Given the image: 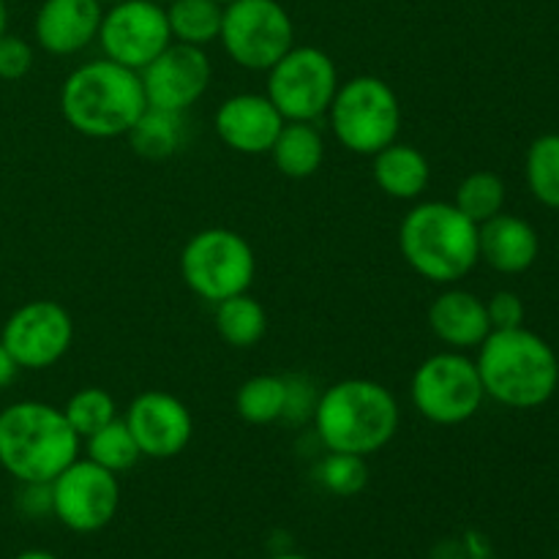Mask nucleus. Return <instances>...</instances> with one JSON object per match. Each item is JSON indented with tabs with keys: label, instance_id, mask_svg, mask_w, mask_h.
<instances>
[{
	"label": "nucleus",
	"instance_id": "1",
	"mask_svg": "<svg viewBox=\"0 0 559 559\" xmlns=\"http://www.w3.org/2000/svg\"><path fill=\"white\" fill-rule=\"evenodd\" d=\"M311 424L325 451L369 459L391 445L402 409L382 382L349 377L320 391Z\"/></svg>",
	"mask_w": 559,
	"mask_h": 559
},
{
	"label": "nucleus",
	"instance_id": "2",
	"mask_svg": "<svg viewBox=\"0 0 559 559\" xmlns=\"http://www.w3.org/2000/svg\"><path fill=\"white\" fill-rule=\"evenodd\" d=\"M145 109L140 71L107 58L76 66L60 87V115L87 140L126 136Z\"/></svg>",
	"mask_w": 559,
	"mask_h": 559
},
{
	"label": "nucleus",
	"instance_id": "3",
	"mask_svg": "<svg viewBox=\"0 0 559 559\" xmlns=\"http://www.w3.org/2000/svg\"><path fill=\"white\" fill-rule=\"evenodd\" d=\"M486 399L511 409H538L557 393L559 360L551 344L527 328L491 331L478 347Z\"/></svg>",
	"mask_w": 559,
	"mask_h": 559
},
{
	"label": "nucleus",
	"instance_id": "4",
	"mask_svg": "<svg viewBox=\"0 0 559 559\" xmlns=\"http://www.w3.org/2000/svg\"><path fill=\"white\" fill-rule=\"evenodd\" d=\"M399 251L420 278L453 287L480 262L478 224L453 202H418L399 224Z\"/></svg>",
	"mask_w": 559,
	"mask_h": 559
},
{
	"label": "nucleus",
	"instance_id": "5",
	"mask_svg": "<svg viewBox=\"0 0 559 559\" xmlns=\"http://www.w3.org/2000/svg\"><path fill=\"white\" fill-rule=\"evenodd\" d=\"M80 448L82 440L55 404L25 399L0 413V467L16 484H52Z\"/></svg>",
	"mask_w": 559,
	"mask_h": 559
},
{
	"label": "nucleus",
	"instance_id": "6",
	"mask_svg": "<svg viewBox=\"0 0 559 559\" xmlns=\"http://www.w3.org/2000/svg\"><path fill=\"white\" fill-rule=\"evenodd\" d=\"M325 118L344 151L355 156H374L399 140L402 104L385 80L360 74L338 85Z\"/></svg>",
	"mask_w": 559,
	"mask_h": 559
},
{
	"label": "nucleus",
	"instance_id": "7",
	"mask_svg": "<svg viewBox=\"0 0 559 559\" xmlns=\"http://www.w3.org/2000/svg\"><path fill=\"white\" fill-rule=\"evenodd\" d=\"M180 278L205 304L249 293L257 278V254L249 240L227 227L200 229L180 251Z\"/></svg>",
	"mask_w": 559,
	"mask_h": 559
},
{
	"label": "nucleus",
	"instance_id": "8",
	"mask_svg": "<svg viewBox=\"0 0 559 559\" xmlns=\"http://www.w3.org/2000/svg\"><path fill=\"white\" fill-rule=\"evenodd\" d=\"M409 396L420 418L435 426L467 424L486 402L478 366L456 349H442L420 360L409 382Z\"/></svg>",
	"mask_w": 559,
	"mask_h": 559
},
{
	"label": "nucleus",
	"instance_id": "9",
	"mask_svg": "<svg viewBox=\"0 0 559 559\" xmlns=\"http://www.w3.org/2000/svg\"><path fill=\"white\" fill-rule=\"evenodd\" d=\"M338 85V69L331 55L300 44L267 69L265 96L284 120L317 123L331 109Z\"/></svg>",
	"mask_w": 559,
	"mask_h": 559
},
{
	"label": "nucleus",
	"instance_id": "10",
	"mask_svg": "<svg viewBox=\"0 0 559 559\" xmlns=\"http://www.w3.org/2000/svg\"><path fill=\"white\" fill-rule=\"evenodd\" d=\"M224 52L246 71H267L295 47V25L278 0H233L224 5Z\"/></svg>",
	"mask_w": 559,
	"mask_h": 559
},
{
	"label": "nucleus",
	"instance_id": "11",
	"mask_svg": "<svg viewBox=\"0 0 559 559\" xmlns=\"http://www.w3.org/2000/svg\"><path fill=\"white\" fill-rule=\"evenodd\" d=\"M96 41L107 60L142 71L173 44L167 9L156 0H120L104 9Z\"/></svg>",
	"mask_w": 559,
	"mask_h": 559
},
{
	"label": "nucleus",
	"instance_id": "12",
	"mask_svg": "<svg viewBox=\"0 0 559 559\" xmlns=\"http://www.w3.org/2000/svg\"><path fill=\"white\" fill-rule=\"evenodd\" d=\"M49 495L52 516L80 535L107 527L120 508L118 475L80 456L49 484Z\"/></svg>",
	"mask_w": 559,
	"mask_h": 559
},
{
	"label": "nucleus",
	"instance_id": "13",
	"mask_svg": "<svg viewBox=\"0 0 559 559\" xmlns=\"http://www.w3.org/2000/svg\"><path fill=\"white\" fill-rule=\"evenodd\" d=\"M0 342L14 355L20 369L44 371L71 349L74 320L58 300H27L5 320Z\"/></svg>",
	"mask_w": 559,
	"mask_h": 559
},
{
	"label": "nucleus",
	"instance_id": "14",
	"mask_svg": "<svg viewBox=\"0 0 559 559\" xmlns=\"http://www.w3.org/2000/svg\"><path fill=\"white\" fill-rule=\"evenodd\" d=\"M140 80L147 107L183 115L205 96L213 80V66L205 49L173 41L140 71Z\"/></svg>",
	"mask_w": 559,
	"mask_h": 559
},
{
	"label": "nucleus",
	"instance_id": "15",
	"mask_svg": "<svg viewBox=\"0 0 559 559\" xmlns=\"http://www.w3.org/2000/svg\"><path fill=\"white\" fill-rule=\"evenodd\" d=\"M123 420L142 456L156 462L180 456L194 437L191 409L167 391H145L134 396Z\"/></svg>",
	"mask_w": 559,
	"mask_h": 559
},
{
	"label": "nucleus",
	"instance_id": "16",
	"mask_svg": "<svg viewBox=\"0 0 559 559\" xmlns=\"http://www.w3.org/2000/svg\"><path fill=\"white\" fill-rule=\"evenodd\" d=\"M287 120L278 115L265 93H235L224 98L216 109V134L229 151L243 156H265L271 153L278 131Z\"/></svg>",
	"mask_w": 559,
	"mask_h": 559
},
{
	"label": "nucleus",
	"instance_id": "17",
	"mask_svg": "<svg viewBox=\"0 0 559 559\" xmlns=\"http://www.w3.org/2000/svg\"><path fill=\"white\" fill-rule=\"evenodd\" d=\"M102 16L104 5L98 0H44L33 33L44 52L76 55L96 41Z\"/></svg>",
	"mask_w": 559,
	"mask_h": 559
},
{
	"label": "nucleus",
	"instance_id": "18",
	"mask_svg": "<svg viewBox=\"0 0 559 559\" xmlns=\"http://www.w3.org/2000/svg\"><path fill=\"white\" fill-rule=\"evenodd\" d=\"M429 331L445 349H456V353L478 349L491 333L486 300L469 289L448 287L431 300Z\"/></svg>",
	"mask_w": 559,
	"mask_h": 559
},
{
	"label": "nucleus",
	"instance_id": "19",
	"mask_svg": "<svg viewBox=\"0 0 559 559\" xmlns=\"http://www.w3.org/2000/svg\"><path fill=\"white\" fill-rule=\"evenodd\" d=\"M478 254L491 271L516 276L535 265L540 254V238L533 224L502 211L478 227Z\"/></svg>",
	"mask_w": 559,
	"mask_h": 559
},
{
	"label": "nucleus",
	"instance_id": "20",
	"mask_svg": "<svg viewBox=\"0 0 559 559\" xmlns=\"http://www.w3.org/2000/svg\"><path fill=\"white\" fill-rule=\"evenodd\" d=\"M371 178L391 200L415 202L429 189L431 164L420 147L396 140L371 156Z\"/></svg>",
	"mask_w": 559,
	"mask_h": 559
},
{
	"label": "nucleus",
	"instance_id": "21",
	"mask_svg": "<svg viewBox=\"0 0 559 559\" xmlns=\"http://www.w3.org/2000/svg\"><path fill=\"white\" fill-rule=\"evenodd\" d=\"M267 156L273 158L284 178L306 180L320 173L322 162H325V136L317 129V123L287 120Z\"/></svg>",
	"mask_w": 559,
	"mask_h": 559
},
{
	"label": "nucleus",
	"instance_id": "22",
	"mask_svg": "<svg viewBox=\"0 0 559 559\" xmlns=\"http://www.w3.org/2000/svg\"><path fill=\"white\" fill-rule=\"evenodd\" d=\"M213 325H216L218 338L224 344H229L235 349H251L265 338L267 311L249 293H240L216 304Z\"/></svg>",
	"mask_w": 559,
	"mask_h": 559
},
{
	"label": "nucleus",
	"instance_id": "23",
	"mask_svg": "<svg viewBox=\"0 0 559 559\" xmlns=\"http://www.w3.org/2000/svg\"><path fill=\"white\" fill-rule=\"evenodd\" d=\"M164 9H167L173 41L200 49L218 41L224 20L222 3H216V0H169V3H164Z\"/></svg>",
	"mask_w": 559,
	"mask_h": 559
},
{
	"label": "nucleus",
	"instance_id": "24",
	"mask_svg": "<svg viewBox=\"0 0 559 559\" xmlns=\"http://www.w3.org/2000/svg\"><path fill=\"white\" fill-rule=\"evenodd\" d=\"M287 380L282 374H254L235 393V413L251 426H271L284 418Z\"/></svg>",
	"mask_w": 559,
	"mask_h": 559
},
{
	"label": "nucleus",
	"instance_id": "25",
	"mask_svg": "<svg viewBox=\"0 0 559 559\" xmlns=\"http://www.w3.org/2000/svg\"><path fill=\"white\" fill-rule=\"evenodd\" d=\"M126 136L142 158H153V162L167 158L183 142V115L147 107Z\"/></svg>",
	"mask_w": 559,
	"mask_h": 559
},
{
	"label": "nucleus",
	"instance_id": "26",
	"mask_svg": "<svg viewBox=\"0 0 559 559\" xmlns=\"http://www.w3.org/2000/svg\"><path fill=\"white\" fill-rule=\"evenodd\" d=\"M506 180L489 169H478L469 173L467 178L459 183L456 194H453V205L480 227L484 222L495 218L497 213L506 211Z\"/></svg>",
	"mask_w": 559,
	"mask_h": 559
},
{
	"label": "nucleus",
	"instance_id": "27",
	"mask_svg": "<svg viewBox=\"0 0 559 559\" xmlns=\"http://www.w3.org/2000/svg\"><path fill=\"white\" fill-rule=\"evenodd\" d=\"M82 442H85V459H91L98 467L109 469L115 475L126 473V469H131L142 459L134 435L129 431L126 420L120 418H115L104 429L93 431Z\"/></svg>",
	"mask_w": 559,
	"mask_h": 559
},
{
	"label": "nucleus",
	"instance_id": "28",
	"mask_svg": "<svg viewBox=\"0 0 559 559\" xmlns=\"http://www.w3.org/2000/svg\"><path fill=\"white\" fill-rule=\"evenodd\" d=\"M524 173L535 200L559 211V134H544L530 145Z\"/></svg>",
	"mask_w": 559,
	"mask_h": 559
},
{
	"label": "nucleus",
	"instance_id": "29",
	"mask_svg": "<svg viewBox=\"0 0 559 559\" xmlns=\"http://www.w3.org/2000/svg\"><path fill=\"white\" fill-rule=\"evenodd\" d=\"M63 415L71 429H74V435L85 440L93 431L104 429V426L118 418V404H115L112 393H107L104 388L87 385L71 393V399L63 407Z\"/></svg>",
	"mask_w": 559,
	"mask_h": 559
},
{
	"label": "nucleus",
	"instance_id": "30",
	"mask_svg": "<svg viewBox=\"0 0 559 559\" xmlns=\"http://www.w3.org/2000/svg\"><path fill=\"white\" fill-rule=\"evenodd\" d=\"M314 480L333 497H355L369 484V467L364 456L328 451L314 464Z\"/></svg>",
	"mask_w": 559,
	"mask_h": 559
},
{
	"label": "nucleus",
	"instance_id": "31",
	"mask_svg": "<svg viewBox=\"0 0 559 559\" xmlns=\"http://www.w3.org/2000/svg\"><path fill=\"white\" fill-rule=\"evenodd\" d=\"M287 402H284V418L287 424H306L314 418L317 402H320V388L306 374H287Z\"/></svg>",
	"mask_w": 559,
	"mask_h": 559
},
{
	"label": "nucleus",
	"instance_id": "32",
	"mask_svg": "<svg viewBox=\"0 0 559 559\" xmlns=\"http://www.w3.org/2000/svg\"><path fill=\"white\" fill-rule=\"evenodd\" d=\"M33 69V47L20 36H0V80L16 82Z\"/></svg>",
	"mask_w": 559,
	"mask_h": 559
},
{
	"label": "nucleus",
	"instance_id": "33",
	"mask_svg": "<svg viewBox=\"0 0 559 559\" xmlns=\"http://www.w3.org/2000/svg\"><path fill=\"white\" fill-rule=\"evenodd\" d=\"M486 314H489L491 331H513V328L524 325L527 309H524V300L516 293L500 289V293L486 300Z\"/></svg>",
	"mask_w": 559,
	"mask_h": 559
},
{
	"label": "nucleus",
	"instance_id": "34",
	"mask_svg": "<svg viewBox=\"0 0 559 559\" xmlns=\"http://www.w3.org/2000/svg\"><path fill=\"white\" fill-rule=\"evenodd\" d=\"M20 508L31 516H44L52 513V495H49V484H22Z\"/></svg>",
	"mask_w": 559,
	"mask_h": 559
},
{
	"label": "nucleus",
	"instance_id": "35",
	"mask_svg": "<svg viewBox=\"0 0 559 559\" xmlns=\"http://www.w3.org/2000/svg\"><path fill=\"white\" fill-rule=\"evenodd\" d=\"M16 374H20V366H16L14 355H11L9 349H5V344L0 342V391L9 388L11 382L16 380Z\"/></svg>",
	"mask_w": 559,
	"mask_h": 559
},
{
	"label": "nucleus",
	"instance_id": "36",
	"mask_svg": "<svg viewBox=\"0 0 559 559\" xmlns=\"http://www.w3.org/2000/svg\"><path fill=\"white\" fill-rule=\"evenodd\" d=\"M14 559H58V557L49 555V551H44V549H27V551H22V555H16Z\"/></svg>",
	"mask_w": 559,
	"mask_h": 559
},
{
	"label": "nucleus",
	"instance_id": "37",
	"mask_svg": "<svg viewBox=\"0 0 559 559\" xmlns=\"http://www.w3.org/2000/svg\"><path fill=\"white\" fill-rule=\"evenodd\" d=\"M5 25H9V9H5V0H0V36L5 33Z\"/></svg>",
	"mask_w": 559,
	"mask_h": 559
},
{
	"label": "nucleus",
	"instance_id": "38",
	"mask_svg": "<svg viewBox=\"0 0 559 559\" xmlns=\"http://www.w3.org/2000/svg\"><path fill=\"white\" fill-rule=\"evenodd\" d=\"M267 559H309V557L293 555V551H278V555H273V557H267Z\"/></svg>",
	"mask_w": 559,
	"mask_h": 559
},
{
	"label": "nucleus",
	"instance_id": "39",
	"mask_svg": "<svg viewBox=\"0 0 559 559\" xmlns=\"http://www.w3.org/2000/svg\"><path fill=\"white\" fill-rule=\"evenodd\" d=\"M98 3H102V5H104V9H109V5L120 3V0H98Z\"/></svg>",
	"mask_w": 559,
	"mask_h": 559
},
{
	"label": "nucleus",
	"instance_id": "40",
	"mask_svg": "<svg viewBox=\"0 0 559 559\" xmlns=\"http://www.w3.org/2000/svg\"><path fill=\"white\" fill-rule=\"evenodd\" d=\"M216 3H222V5H227V3H233V0H216Z\"/></svg>",
	"mask_w": 559,
	"mask_h": 559
},
{
	"label": "nucleus",
	"instance_id": "41",
	"mask_svg": "<svg viewBox=\"0 0 559 559\" xmlns=\"http://www.w3.org/2000/svg\"><path fill=\"white\" fill-rule=\"evenodd\" d=\"M156 3H169V0H156Z\"/></svg>",
	"mask_w": 559,
	"mask_h": 559
}]
</instances>
